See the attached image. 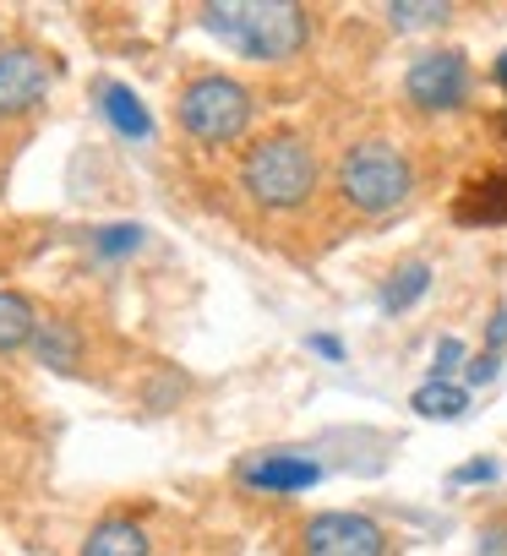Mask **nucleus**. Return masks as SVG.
<instances>
[{
	"instance_id": "nucleus-1",
	"label": "nucleus",
	"mask_w": 507,
	"mask_h": 556,
	"mask_svg": "<svg viewBox=\"0 0 507 556\" xmlns=\"http://www.w3.org/2000/svg\"><path fill=\"white\" fill-rule=\"evenodd\" d=\"M202 28L245 61H290L312 39V17L295 0H207Z\"/></svg>"
},
{
	"instance_id": "nucleus-2",
	"label": "nucleus",
	"mask_w": 507,
	"mask_h": 556,
	"mask_svg": "<svg viewBox=\"0 0 507 556\" xmlns=\"http://www.w3.org/2000/svg\"><path fill=\"white\" fill-rule=\"evenodd\" d=\"M317 153L306 137L295 131H274L263 137L240 159V186L257 207H274V213H290V207H306L312 191H317Z\"/></svg>"
},
{
	"instance_id": "nucleus-3",
	"label": "nucleus",
	"mask_w": 507,
	"mask_h": 556,
	"mask_svg": "<svg viewBox=\"0 0 507 556\" xmlns=\"http://www.w3.org/2000/svg\"><path fill=\"white\" fill-rule=\"evenodd\" d=\"M339 191L360 213H393L415 191V169L393 142H355L339 164Z\"/></svg>"
},
{
	"instance_id": "nucleus-4",
	"label": "nucleus",
	"mask_w": 507,
	"mask_h": 556,
	"mask_svg": "<svg viewBox=\"0 0 507 556\" xmlns=\"http://www.w3.org/2000/svg\"><path fill=\"white\" fill-rule=\"evenodd\" d=\"M245 126H251V93L235 77H197L180 93V131L191 142L218 148V142H235Z\"/></svg>"
},
{
	"instance_id": "nucleus-5",
	"label": "nucleus",
	"mask_w": 507,
	"mask_h": 556,
	"mask_svg": "<svg viewBox=\"0 0 507 556\" xmlns=\"http://www.w3.org/2000/svg\"><path fill=\"white\" fill-rule=\"evenodd\" d=\"M469 88H474V72H469V61H464L458 50H426V55H415L409 72H404L409 104H415V110H431V115L458 110V104L469 99Z\"/></svg>"
},
{
	"instance_id": "nucleus-6",
	"label": "nucleus",
	"mask_w": 507,
	"mask_h": 556,
	"mask_svg": "<svg viewBox=\"0 0 507 556\" xmlns=\"http://www.w3.org/2000/svg\"><path fill=\"white\" fill-rule=\"evenodd\" d=\"M301 551L306 556H388V529L366 513H317L301 534Z\"/></svg>"
},
{
	"instance_id": "nucleus-7",
	"label": "nucleus",
	"mask_w": 507,
	"mask_h": 556,
	"mask_svg": "<svg viewBox=\"0 0 507 556\" xmlns=\"http://www.w3.org/2000/svg\"><path fill=\"white\" fill-rule=\"evenodd\" d=\"M235 475L251 491H312L328 469L317 453H251L235 464Z\"/></svg>"
},
{
	"instance_id": "nucleus-8",
	"label": "nucleus",
	"mask_w": 507,
	"mask_h": 556,
	"mask_svg": "<svg viewBox=\"0 0 507 556\" xmlns=\"http://www.w3.org/2000/svg\"><path fill=\"white\" fill-rule=\"evenodd\" d=\"M50 93V66L39 50H0V121L7 115H28L34 104H45Z\"/></svg>"
},
{
	"instance_id": "nucleus-9",
	"label": "nucleus",
	"mask_w": 507,
	"mask_h": 556,
	"mask_svg": "<svg viewBox=\"0 0 507 556\" xmlns=\"http://www.w3.org/2000/svg\"><path fill=\"white\" fill-rule=\"evenodd\" d=\"M458 224H507V175H480L453 202Z\"/></svg>"
},
{
	"instance_id": "nucleus-10",
	"label": "nucleus",
	"mask_w": 507,
	"mask_h": 556,
	"mask_svg": "<svg viewBox=\"0 0 507 556\" xmlns=\"http://www.w3.org/2000/svg\"><path fill=\"white\" fill-rule=\"evenodd\" d=\"M99 110H104V121H110L121 137H131V142L153 137V115H148V104H142L126 83H104V88H99Z\"/></svg>"
},
{
	"instance_id": "nucleus-11",
	"label": "nucleus",
	"mask_w": 507,
	"mask_h": 556,
	"mask_svg": "<svg viewBox=\"0 0 507 556\" xmlns=\"http://www.w3.org/2000/svg\"><path fill=\"white\" fill-rule=\"evenodd\" d=\"M83 556H148V534H142L137 518L110 513V518H99L93 534L83 540Z\"/></svg>"
},
{
	"instance_id": "nucleus-12",
	"label": "nucleus",
	"mask_w": 507,
	"mask_h": 556,
	"mask_svg": "<svg viewBox=\"0 0 507 556\" xmlns=\"http://www.w3.org/2000/svg\"><path fill=\"white\" fill-rule=\"evenodd\" d=\"M39 339V323H34V306L17 295V290H0V355H12L23 344Z\"/></svg>"
},
{
	"instance_id": "nucleus-13",
	"label": "nucleus",
	"mask_w": 507,
	"mask_h": 556,
	"mask_svg": "<svg viewBox=\"0 0 507 556\" xmlns=\"http://www.w3.org/2000/svg\"><path fill=\"white\" fill-rule=\"evenodd\" d=\"M409 409L426 415V420H453V415L469 409V388H464V382H431V377H426V382L415 388Z\"/></svg>"
},
{
	"instance_id": "nucleus-14",
	"label": "nucleus",
	"mask_w": 507,
	"mask_h": 556,
	"mask_svg": "<svg viewBox=\"0 0 507 556\" xmlns=\"http://www.w3.org/2000/svg\"><path fill=\"white\" fill-rule=\"evenodd\" d=\"M34 350H39V361H45L50 371L72 377V371H77V350H83V339H77L72 323H45L39 339H34Z\"/></svg>"
},
{
	"instance_id": "nucleus-15",
	"label": "nucleus",
	"mask_w": 507,
	"mask_h": 556,
	"mask_svg": "<svg viewBox=\"0 0 507 556\" xmlns=\"http://www.w3.org/2000/svg\"><path fill=\"white\" fill-rule=\"evenodd\" d=\"M426 290H431V267H426V262H404L388 285H382V312L398 317V312H409Z\"/></svg>"
},
{
	"instance_id": "nucleus-16",
	"label": "nucleus",
	"mask_w": 507,
	"mask_h": 556,
	"mask_svg": "<svg viewBox=\"0 0 507 556\" xmlns=\"http://www.w3.org/2000/svg\"><path fill=\"white\" fill-rule=\"evenodd\" d=\"M453 17V7H442V0H393L388 7V23L415 34V28H442Z\"/></svg>"
},
{
	"instance_id": "nucleus-17",
	"label": "nucleus",
	"mask_w": 507,
	"mask_h": 556,
	"mask_svg": "<svg viewBox=\"0 0 507 556\" xmlns=\"http://www.w3.org/2000/svg\"><path fill=\"white\" fill-rule=\"evenodd\" d=\"M142 245V229L137 224H110V229H93V251L104 256V262H121V256H131Z\"/></svg>"
},
{
	"instance_id": "nucleus-18",
	"label": "nucleus",
	"mask_w": 507,
	"mask_h": 556,
	"mask_svg": "<svg viewBox=\"0 0 507 556\" xmlns=\"http://www.w3.org/2000/svg\"><path fill=\"white\" fill-rule=\"evenodd\" d=\"M458 366H464V344L458 339H442L436 344V361H431V382H453Z\"/></svg>"
},
{
	"instance_id": "nucleus-19",
	"label": "nucleus",
	"mask_w": 507,
	"mask_h": 556,
	"mask_svg": "<svg viewBox=\"0 0 507 556\" xmlns=\"http://www.w3.org/2000/svg\"><path fill=\"white\" fill-rule=\"evenodd\" d=\"M502 469H496V458H469L458 475H453V485H485V480H496Z\"/></svg>"
},
{
	"instance_id": "nucleus-20",
	"label": "nucleus",
	"mask_w": 507,
	"mask_h": 556,
	"mask_svg": "<svg viewBox=\"0 0 507 556\" xmlns=\"http://www.w3.org/2000/svg\"><path fill=\"white\" fill-rule=\"evenodd\" d=\"M502 371V355H474L469 366H464V388H480V382H491Z\"/></svg>"
},
{
	"instance_id": "nucleus-21",
	"label": "nucleus",
	"mask_w": 507,
	"mask_h": 556,
	"mask_svg": "<svg viewBox=\"0 0 507 556\" xmlns=\"http://www.w3.org/2000/svg\"><path fill=\"white\" fill-rule=\"evenodd\" d=\"M474 556H507V523H491V529H480V540H474Z\"/></svg>"
},
{
	"instance_id": "nucleus-22",
	"label": "nucleus",
	"mask_w": 507,
	"mask_h": 556,
	"mask_svg": "<svg viewBox=\"0 0 507 556\" xmlns=\"http://www.w3.org/2000/svg\"><path fill=\"white\" fill-rule=\"evenodd\" d=\"M502 344H507V306H496L485 323V355H502Z\"/></svg>"
},
{
	"instance_id": "nucleus-23",
	"label": "nucleus",
	"mask_w": 507,
	"mask_h": 556,
	"mask_svg": "<svg viewBox=\"0 0 507 556\" xmlns=\"http://www.w3.org/2000/svg\"><path fill=\"white\" fill-rule=\"evenodd\" d=\"M312 350H317L322 361H344V350H339V339H333V333H317V339H312Z\"/></svg>"
},
{
	"instance_id": "nucleus-24",
	"label": "nucleus",
	"mask_w": 507,
	"mask_h": 556,
	"mask_svg": "<svg viewBox=\"0 0 507 556\" xmlns=\"http://www.w3.org/2000/svg\"><path fill=\"white\" fill-rule=\"evenodd\" d=\"M491 83H496V88H502V93H507V50H502V55H496V66H491Z\"/></svg>"
},
{
	"instance_id": "nucleus-25",
	"label": "nucleus",
	"mask_w": 507,
	"mask_h": 556,
	"mask_svg": "<svg viewBox=\"0 0 507 556\" xmlns=\"http://www.w3.org/2000/svg\"><path fill=\"white\" fill-rule=\"evenodd\" d=\"M502 131H507V110H502Z\"/></svg>"
}]
</instances>
